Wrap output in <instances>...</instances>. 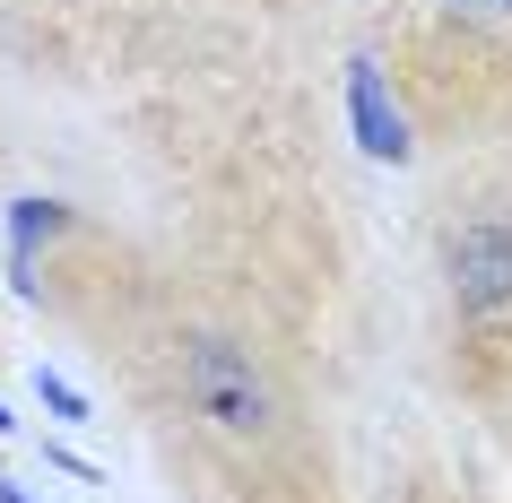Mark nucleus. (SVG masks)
<instances>
[{"mask_svg":"<svg viewBox=\"0 0 512 503\" xmlns=\"http://www.w3.org/2000/svg\"><path fill=\"white\" fill-rule=\"evenodd\" d=\"M131 373H139V391H148L165 434L209 451L217 469H235V477H304L313 469L304 408L287 391V373L226 313L165 304L148 321V339L131 347Z\"/></svg>","mask_w":512,"mask_h":503,"instance_id":"obj_1","label":"nucleus"},{"mask_svg":"<svg viewBox=\"0 0 512 503\" xmlns=\"http://www.w3.org/2000/svg\"><path fill=\"white\" fill-rule=\"evenodd\" d=\"M348 131H356V148L382 157V165H400L408 148H417V113H408L400 79L382 70V53H356L348 61Z\"/></svg>","mask_w":512,"mask_h":503,"instance_id":"obj_4","label":"nucleus"},{"mask_svg":"<svg viewBox=\"0 0 512 503\" xmlns=\"http://www.w3.org/2000/svg\"><path fill=\"white\" fill-rule=\"evenodd\" d=\"M35 399H44L61 425H87V391H79V382H61V373H44V365H35Z\"/></svg>","mask_w":512,"mask_h":503,"instance_id":"obj_5","label":"nucleus"},{"mask_svg":"<svg viewBox=\"0 0 512 503\" xmlns=\"http://www.w3.org/2000/svg\"><path fill=\"white\" fill-rule=\"evenodd\" d=\"M0 503H35V495H27V486H18V477H0Z\"/></svg>","mask_w":512,"mask_h":503,"instance_id":"obj_6","label":"nucleus"},{"mask_svg":"<svg viewBox=\"0 0 512 503\" xmlns=\"http://www.w3.org/2000/svg\"><path fill=\"white\" fill-rule=\"evenodd\" d=\"M443 295H452V330L469 373L512 365V183L469 191L443 217Z\"/></svg>","mask_w":512,"mask_h":503,"instance_id":"obj_3","label":"nucleus"},{"mask_svg":"<svg viewBox=\"0 0 512 503\" xmlns=\"http://www.w3.org/2000/svg\"><path fill=\"white\" fill-rule=\"evenodd\" d=\"M391 44H400L391 79L408 113L452 131L460 113H478L486 87L512 79V0H400Z\"/></svg>","mask_w":512,"mask_h":503,"instance_id":"obj_2","label":"nucleus"}]
</instances>
